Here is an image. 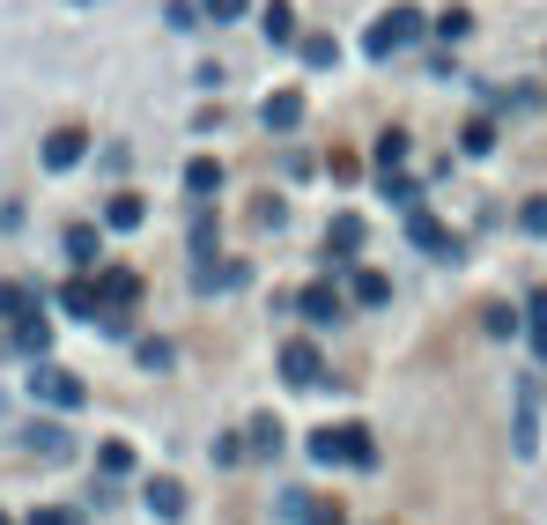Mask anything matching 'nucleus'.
Wrapping results in <instances>:
<instances>
[{"label": "nucleus", "mask_w": 547, "mask_h": 525, "mask_svg": "<svg viewBox=\"0 0 547 525\" xmlns=\"http://www.w3.org/2000/svg\"><path fill=\"white\" fill-rule=\"evenodd\" d=\"M67 252L74 259H97V230H67Z\"/></svg>", "instance_id": "5701e85b"}, {"label": "nucleus", "mask_w": 547, "mask_h": 525, "mask_svg": "<svg viewBox=\"0 0 547 525\" xmlns=\"http://www.w3.org/2000/svg\"><path fill=\"white\" fill-rule=\"evenodd\" d=\"M414 37H422V8H385V15L363 30V60H392V52L414 45Z\"/></svg>", "instance_id": "f257e3e1"}, {"label": "nucleus", "mask_w": 547, "mask_h": 525, "mask_svg": "<svg viewBox=\"0 0 547 525\" xmlns=\"http://www.w3.org/2000/svg\"><path fill=\"white\" fill-rule=\"evenodd\" d=\"M533 355H540V363H547V333H533Z\"/></svg>", "instance_id": "bb28decb"}, {"label": "nucleus", "mask_w": 547, "mask_h": 525, "mask_svg": "<svg viewBox=\"0 0 547 525\" xmlns=\"http://www.w3.org/2000/svg\"><path fill=\"white\" fill-rule=\"evenodd\" d=\"M104 474H134V452H126V444H104Z\"/></svg>", "instance_id": "412c9836"}, {"label": "nucleus", "mask_w": 547, "mask_h": 525, "mask_svg": "<svg viewBox=\"0 0 547 525\" xmlns=\"http://www.w3.org/2000/svg\"><path fill=\"white\" fill-rule=\"evenodd\" d=\"M281 378H289V385H318V378H326L318 348L311 341H289V348H281Z\"/></svg>", "instance_id": "20e7f679"}, {"label": "nucleus", "mask_w": 547, "mask_h": 525, "mask_svg": "<svg viewBox=\"0 0 547 525\" xmlns=\"http://www.w3.org/2000/svg\"><path fill=\"white\" fill-rule=\"evenodd\" d=\"M363 237H370L363 222H355V215H341V222L326 230V252H333V259H355V252H363Z\"/></svg>", "instance_id": "1a4fd4ad"}, {"label": "nucleus", "mask_w": 547, "mask_h": 525, "mask_svg": "<svg viewBox=\"0 0 547 525\" xmlns=\"http://www.w3.org/2000/svg\"><path fill=\"white\" fill-rule=\"evenodd\" d=\"M289 518H304V525H348L326 496H289Z\"/></svg>", "instance_id": "9d476101"}, {"label": "nucleus", "mask_w": 547, "mask_h": 525, "mask_svg": "<svg viewBox=\"0 0 547 525\" xmlns=\"http://www.w3.org/2000/svg\"><path fill=\"white\" fill-rule=\"evenodd\" d=\"M74 156H82V126H60V134L45 141V163H52V171H67Z\"/></svg>", "instance_id": "f8f14e48"}, {"label": "nucleus", "mask_w": 547, "mask_h": 525, "mask_svg": "<svg viewBox=\"0 0 547 525\" xmlns=\"http://www.w3.org/2000/svg\"><path fill=\"white\" fill-rule=\"evenodd\" d=\"M400 156H407V126H392V134L377 141V163H385V171H400Z\"/></svg>", "instance_id": "6ab92c4d"}, {"label": "nucleus", "mask_w": 547, "mask_h": 525, "mask_svg": "<svg viewBox=\"0 0 547 525\" xmlns=\"http://www.w3.org/2000/svg\"><path fill=\"white\" fill-rule=\"evenodd\" d=\"M518 222H525V237H547V193H533V200H525V208H518Z\"/></svg>", "instance_id": "a211bd4d"}, {"label": "nucleus", "mask_w": 547, "mask_h": 525, "mask_svg": "<svg viewBox=\"0 0 547 525\" xmlns=\"http://www.w3.org/2000/svg\"><path fill=\"white\" fill-rule=\"evenodd\" d=\"M304 318L333 326V318H341V289H333V281H311V289H304Z\"/></svg>", "instance_id": "423d86ee"}, {"label": "nucleus", "mask_w": 547, "mask_h": 525, "mask_svg": "<svg viewBox=\"0 0 547 525\" xmlns=\"http://www.w3.org/2000/svg\"><path fill=\"white\" fill-rule=\"evenodd\" d=\"M37 392H45L52 407H74V400H82V385H74V378H60V370H37Z\"/></svg>", "instance_id": "4468645a"}, {"label": "nucleus", "mask_w": 547, "mask_h": 525, "mask_svg": "<svg viewBox=\"0 0 547 525\" xmlns=\"http://www.w3.org/2000/svg\"><path fill=\"white\" fill-rule=\"evenodd\" d=\"M267 37H274V45H289V37H296V8H289V0H274V8H267Z\"/></svg>", "instance_id": "dca6fc26"}, {"label": "nucleus", "mask_w": 547, "mask_h": 525, "mask_svg": "<svg viewBox=\"0 0 547 525\" xmlns=\"http://www.w3.org/2000/svg\"><path fill=\"white\" fill-rule=\"evenodd\" d=\"M348 296H355V304H385V296H392V281L377 274V267H355V281H348Z\"/></svg>", "instance_id": "ddd939ff"}, {"label": "nucleus", "mask_w": 547, "mask_h": 525, "mask_svg": "<svg viewBox=\"0 0 547 525\" xmlns=\"http://www.w3.org/2000/svg\"><path fill=\"white\" fill-rule=\"evenodd\" d=\"M525 326H533V333H547V289L533 296V304H525Z\"/></svg>", "instance_id": "393cba45"}, {"label": "nucleus", "mask_w": 547, "mask_h": 525, "mask_svg": "<svg viewBox=\"0 0 547 525\" xmlns=\"http://www.w3.org/2000/svg\"><path fill=\"white\" fill-rule=\"evenodd\" d=\"M304 67H333V37H304Z\"/></svg>", "instance_id": "aec40b11"}, {"label": "nucleus", "mask_w": 547, "mask_h": 525, "mask_svg": "<svg viewBox=\"0 0 547 525\" xmlns=\"http://www.w3.org/2000/svg\"><path fill=\"white\" fill-rule=\"evenodd\" d=\"M185 185H193L200 200H207V193H222V163H207V156H200V163H185Z\"/></svg>", "instance_id": "2eb2a0df"}, {"label": "nucleus", "mask_w": 547, "mask_h": 525, "mask_svg": "<svg viewBox=\"0 0 547 525\" xmlns=\"http://www.w3.org/2000/svg\"><path fill=\"white\" fill-rule=\"evenodd\" d=\"M244 8H252V0H207V15H215V23H237Z\"/></svg>", "instance_id": "b1692460"}, {"label": "nucleus", "mask_w": 547, "mask_h": 525, "mask_svg": "<svg viewBox=\"0 0 547 525\" xmlns=\"http://www.w3.org/2000/svg\"><path fill=\"white\" fill-rule=\"evenodd\" d=\"M148 511H156V518H185V489H178L171 474H156V481H148Z\"/></svg>", "instance_id": "6e6552de"}, {"label": "nucleus", "mask_w": 547, "mask_h": 525, "mask_svg": "<svg viewBox=\"0 0 547 525\" xmlns=\"http://www.w3.org/2000/svg\"><path fill=\"white\" fill-rule=\"evenodd\" d=\"M104 215H111V230H134V222H141V200H134V193H111Z\"/></svg>", "instance_id": "f3484780"}, {"label": "nucleus", "mask_w": 547, "mask_h": 525, "mask_svg": "<svg viewBox=\"0 0 547 525\" xmlns=\"http://www.w3.org/2000/svg\"><path fill=\"white\" fill-rule=\"evenodd\" d=\"M30 525H74V511H37Z\"/></svg>", "instance_id": "a878e982"}, {"label": "nucleus", "mask_w": 547, "mask_h": 525, "mask_svg": "<svg viewBox=\"0 0 547 525\" xmlns=\"http://www.w3.org/2000/svg\"><path fill=\"white\" fill-rule=\"evenodd\" d=\"M134 296H141V281L126 274V267H111V274H104V304H111V311H134Z\"/></svg>", "instance_id": "9b49d317"}, {"label": "nucleus", "mask_w": 547, "mask_h": 525, "mask_svg": "<svg viewBox=\"0 0 547 525\" xmlns=\"http://www.w3.org/2000/svg\"><path fill=\"white\" fill-rule=\"evenodd\" d=\"M481 326H488V333H496V341H503V333H511V326H518V318H511V311H503V304H488V311H481Z\"/></svg>", "instance_id": "4be33fe9"}, {"label": "nucleus", "mask_w": 547, "mask_h": 525, "mask_svg": "<svg viewBox=\"0 0 547 525\" xmlns=\"http://www.w3.org/2000/svg\"><path fill=\"white\" fill-rule=\"evenodd\" d=\"M244 452H252V459H274V452H281V422H274V415H252V429H244Z\"/></svg>", "instance_id": "0eeeda50"}, {"label": "nucleus", "mask_w": 547, "mask_h": 525, "mask_svg": "<svg viewBox=\"0 0 547 525\" xmlns=\"http://www.w3.org/2000/svg\"><path fill=\"white\" fill-rule=\"evenodd\" d=\"M311 459H326V466H377V444H370V429L341 422V429H318L311 437Z\"/></svg>", "instance_id": "f03ea898"}, {"label": "nucleus", "mask_w": 547, "mask_h": 525, "mask_svg": "<svg viewBox=\"0 0 547 525\" xmlns=\"http://www.w3.org/2000/svg\"><path fill=\"white\" fill-rule=\"evenodd\" d=\"M407 237H414V245H422V252H437V259H459V237H451V230H444L437 215H422V208H414Z\"/></svg>", "instance_id": "7ed1b4c3"}, {"label": "nucleus", "mask_w": 547, "mask_h": 525, "mask_svg": "<svg viewBox=\"0 0 547 525\" xmlns=\"http://www.w3.org/2000/svg\"><path fill=\"white\" fill-rule=\"evenodd\" d=\"M259 119H267L274 134H296V126H304V97H296V89H274V97L259 104Z\"/></svg>", "instance_id": "39448f33"}]
</instances>
